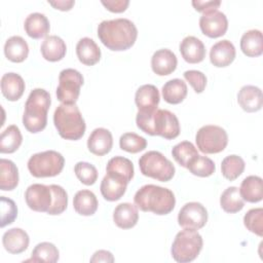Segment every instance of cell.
<instances>
[{
    "mask_svg": "<svg viewBox=\"0 0 263 263\" xmlns=\"http://www.w3.org/2000/svg\"><path fill=\"white\" fill-rule=\"evenodd\" d=\"M98 37L110 50L122 51L135 44L138 30L136 25L127 18L103 21L98 26Z\"/></svg>",
    "mask_w": 263,
    "mask_h": 263,
    "instance_id": "cell-1",
    "label": "cell"
},
{
    "mask_svg": "<svg viewBox=\"0 0 263 263\" xmlns=\"http://www.w3.org/2000/svg\"><path fill=\"white\" fill-rule=\"evenodd\" d=\"M137 126L150 136H160L173 140L180 134L178 117L165 109H157L153 113H137Z\"/></svg>",
    "mask_w": 263,
    "mask_h": 263,
    "instance_id": "cell-2",
    "label": "cell"
},
{
    "mask_svg": "<svg viewBox=\"0 0 263 263\" xmlns=\"http://www.w3.org/2000/svg\"><path fill=\"white\" fill-rule=\"evenodd\" d=\"M134 202L143 212H152L155 215H167L175 208L176 197L173 191L167 188L147 184L136 192Z\"/></svg>",
    "mask_w": 263,
    "mask_h": 263,
    "instance_id": "cell-3",
    "label": "cell"
},
{
    "mask_svg": "<svg viewBox=\"0 0 263 263\" xmlns=\"http://www.w3.org/2000/svg\"><path fill=\"white\" fill-rule=\"evenodd\" d=\"M50 95L43 88H34L28 96L23 115V124L32 134L43 130L47 124Z\"/></svg>",
    "mask_w": 263,
    "mask_h": 263,
    "instance_id": "cell-4",
    "label": "cell"
},
{
    "mask_svg": "<svg viewBox=\"0 0 263 263\" xmlns=\"http://www.w3.org/2000/svg\"><path fill=\"white\" fill-rule=\"evenodd\" d=\"M53 123L59 135L66 140L76 141L85 133V121L76 104H61L53 113Z\"/></svg>",
    "mask_w": 263,
    "mask_h": 263,
    "instance_id": "cell-5",
    "label": "cell"
},
{
    "mask_svg": "<svg viewBox=\"0 0 263 263\" xmlns=\"http://www.w3.org/2000/svg\"><path fill=\"white\" fill-rule=\"evenodd\" d=\"M202 246L203 240L197 230L184 229L176 234L171 248V254L175 261L188 263L199 255Z\"/></svg>",
    "mask_w": 263,
    "mask_h": 263,
    "instance_id": "cell-6",
    "label": "cell"
},
{
    "mask_svg": "<svg viewBox=\"0 0 263 263\" xmlns=\"http://www.w3.org/2000/svg\"><path fill=\"white\" fill-rule=\"evenodd\" d=\"M139 167L141 173L149 178L160 182H167L175 175V166L159 151H148L139 159Z\"/></svg>",
    "mask_w": 263,
    "mask_h": 263,
    "instance_id": "cell-7",
    "label": "cell"
},
{
    "mask_svg": "<svg viewBox=\"0 0 263 263\" xmlns=\"http://www.w3.org/2000/svg\"><path fill=\"white\" fill-rule=\"evenodd\" d=\"M64 156L54 150L33 154L28 160V170L36 178L58 176L64 168Z\"/></svg>",
    "mask_w": 263,
    "mask_h": 263,
    "instance_id": "cell-8",
    "label": "cell"
},
{
    "mask_svg": "<svg viewBox=\"0 0 263 263\" xmlns=\"http://www.w3.org/2000/svg\"><path fill=\"white\" fill-rule=\"evenodd\" d=\"M195 142L200 152L204 154H214L222 152L228 144V135L226 130L215 124L201 126L195 136Z\"/></svg>",
    "mask_w": 263,
    "mask_h": 263,
    "instance_id": "cell-9",
    "label": "cell"
},
{
    "mask_svg": "<svg viewBox=\"0 0 263 263\" xmlns=\"http://www.w3.org/2000/svg\"><path fill=\"white\" fill-rule=\"evenodd\" d=\"M83 81V76L79 71L72 68L62 70L59 75V86L57 87L58 100L62 104H76Z\"/></svg>",
    "mask_w": 263,
    "mask_h": 263,
    "instance_id": "cell-10",
    "label": "cell"
},
{
    "mask_svg": "<svg viewBox=\"0 0 263 263\" xmlns=\"http://www.w3.org/2000/svg\"><path fill=\"white\" fill-rule=\"evenodd\" d=\"M208 211L200 202L191 201L185 203L178 214V223L184 229L202 228L208 222Z\"/></svg>",
    "mask_w": 263,
    "mask_h": 263,
    "instance_id": "cell-11",
    "label": "cell"
},
{
    "mask_svg": "<svg viewBox=\"0 0 263 263\" xmlns=\"http://www.w3.org/2000/svg\"><path fill=\"white\" fill-rule=\"evenodd\" d=\"M27 205L40 213H47L53 203V191L50 185L32 184L25 192Z\"/></svg>",
    "mask_w": 263,
    "mask_h": 263,
    "instance_id": "cell-12",
    "label": "cell"
},
{
    "mask_svg": "<svg viewBox=\"0 0 263 263\" xmlns=\"http://www.w3.org/2000/svg\"><path fill=\"white\" fill-rule=\"evenodd\" d=\"M199 28L210 38L221 37L228 29L227 16L218 9L204 12L199 18Z\"/></svg>",
    "mask_w": 263,
    "mask_h": 263,
    "instance_id": "cell-13",
    "label": "cell"
},
{
    "mask_svg": "<svg viewBox=\"0 0 263 263\" xmlns=\"http://www.w3.org/2000/svg\"><path fill=\"white\" fill-rule=\"evenodd\" d=\"M159 101V90L153 84H144L140 86L135 95V103L139 112L142 113L155 112L157 110Z\"/></svg>",
    "mask_w": 263,
    "mask_h": 263,
    "instance_id": "cell-14",
    "label": "cell"
},
{
    "mask_svg": "<svg viewBox=\"0 0 263 263\" xmlns=\"http://www.w3.org/2000/svg\"><path fill=\"white\" fill-rule=\"evenodd\" d=\"M127 184V181L122 177L107 173L101 182V194L108 201H116L124 195Z\"/></svg>",
    "mask_w": 263,
    "mask_h": 263,
    "instance_id": "cell-15",
    "label": "cell"
},
{
    "mask_svg": "<svg viewBox=\"0 0 263 263\" xmlns=\"http://www.w3.org/2000/svg\"><path fill=\"white\" fill-rule=\"evenodd\" d=\"M113 146V137L109 129L95 128L87 139V148L95 155L103 156L109 153Z\"/></svg>",
    "mask_w": 263,
    "mask_h": 263,
    "instance_id": "cell-16",
    "label": "cell"
},
{
    "mask_svg": "<svg viewBox=\"0 0 263 263\" xmlns=\"http://www.w3.org/2000/svg\"><path fill=\"white\" fill-rule=\"evenodd\" d=\"M236 51L233 43L227 39L218 41L210 50V61L218 68L229 66L235 59Z\"/></svg>",
    "mask_w": 263,
    "mask_h": 263,
    "instance_id": "cell-17",
    "label": "cell"
},
{
    "mask_svg": "<svg viewBox=\"0 0 263 263\" xmlns=\"http://www.w3.org/2000/svg\"><path fill=\"white\" fill-rule=\"evenodd\" d=\"M177 64L178 60L176 54L167 48L156 50L151 58L152 71L159 76L172 74L176 70Z\"/></svg>",
    "mask_w": 263,
    "mask_h": 263,
    "instance_id": "cell-18",
    "label": "cell"
},
{
    "mask_svg": "<svg viewBox=\"0 0 263 263\" xmlns=\"http://www.w3.org/2000/svg\"><path fill=\"white\" fill-rule=\"evenodd\" d=\"M237 102L243 111L257 112L263 106L262 90L255 85H243L237 93Z\"/></svg>",
    "mask_w": 263,
    "mask_h": 263,
    "instance_id": "cell-19",
    "label": "cell"
},
{
    "mask_svg": "<svg viewBox=\"0 0 263 263\" xmlns=\"http://www.w3.org/2000/svg\"><path fill=\"white\" fill-rule=\"evenodd\" d=\"M183 59L189 64H197L205 58V47L200 39L194 36L185 37L179 46Z\"/></svg>",
    "mask_w": 263,
    "mask_h": 263,
    "instance_id": "cell-20",
    "label": "cell"
},
{
    "mask_svg": "<svg viewBox=\"0 0 263 263\" xmlns=\"http://www.w3.org/2000/svg\"><path fill=\"white\" fill-rule=\"evenodd\" d=\"M30 238L28 233L22 228H11L4 232L2 243L4 249L10 254H21L29 247Z\"/></svg>",
    "mask_w": 263,
    "mask_h": 263,
    "instance_id": "cell-21",
    "label": "cell"
},
{
    "mask_svg": "<svg viewBox=\"0 0 263 263\" xmlns=\"http://www.w3.org/2000/svg\"><path fill=\"white\" fill-rule=\"evenodd\" d=\"M1 91L2 95L11 102L21 99L25 91V81L23 77L16 73L9 72L3 74L1 77Z\"/></svg>",
    "mask_w": 263,
    "mask_h": 263,
    "instance_id": "cell-22",
    "label": "cell"
},
{
    "mask_svg": "<svg viewBox=\"0 0 263 263\" xmlns=\"http://www.w3.org/2000/svg\"><path fill=\"white\" fill-rule=\"evenodd\" d=\"M138 208L130 202L119 203L113 212V221L121 229L133 228L138 223Z\"/></svg>",
    "mask_w": 263,
    "mask_h": 263,
    "instance_id": "cell-23",
    "label": "cell"
},
{
    "mask_svg": "<svg viewBox=\"0 0 263 263\" xmlns=\"http://www.w3.org/2000/svg\"><path fill=\"white\" fill-rule=\"evenodd\" d=\"M24 28L29 37L33 39H40L49 33L50 24L45 14L33 12L26 17Z\"/></svg>",
    "mask_w": 263,
    "mask_h": 263,
    "instance_id": "cell-24",
    "label": "cell"
},
{
    "mask_svg": "<svg viewBox=\"0 0 263 263\" xmlns=\"http://www.w3.org/2000/svg\"><path fill=\"white\" fill-rule=\"evenodd\" d=\"M42 57L48 62H58L64 59L67 51L65 41L57 36L49 35L45 37L40 46Z\"/></svg>",
    "mask_w": 263,
    "mask_h": 263,
    "instance_id": "cell-25",
    "label": "cell"
},
{
    "mask_svg": "<svg viewBox=\"0 0 263 263\" xmlns=\"http://www.w3.org/2000/svg\"><path fill=\"white\" fill-rule=\"evenodd\" d=\"M76 54L80 63L93 66L101 59V49L91 38L83 37L77 42Z\"/></svg>",
    "mask_w": 263,
    "mask_h": 263,
    "instance_id": "cell-26",
    "label": "cell"
},
{
    "mask_svg": "<svg viewBox=\"0 0 263 263\" xmlns=\"http://www.w3.org/2000/svg\"><path fill=\"white\" fill-rule=\"evenodd\" d=\"M239 193L241 198L248 202H259L263 197L262 178L259 176H248L240 184Z\"/></svg>",
    "mask_w": 263,
    "mask_h": 263,
    "instance_id": "cell-27",
    "label": "cell"
},
{
    "mask_svg": "<svg viewBox=\"0 0 263 263\" xmlns=\"http://www.w3.org/2000/svg\"><path fill=\"white\" fill-rule=\"evenodd\" d=\"M98 199L96 194L87 189L76 192L73 198V206L77 214L81 216H91L98 210Z\"/></svg>",
    "mask_w": 263,
    "mask_h": 263,
    "instance_id": "cell-28",
    "label": "cell"
},
{
    "mask_svg": "<svg viewBox=\"0 0 263 263\" xmlns=\"http://www.w3.org/2000/svg\"><path fill=\"white\" fill-rule=\"evenodd\" d=\"M240 49L250 58L260 57L263 53V39L260 30H249L240 38Z\"/></svg>",
    "mask_w": 263,
    "mask_h": 263,
    "instance_id": "cell-29",
    "label": "cell"
},
{
    "mask_svg": "<svg viewBox=\"0 0 263 263\" xmlns=\"http://www.w3.org/2000/svg\"><path fill=\"white\" fill-rule=\"evenodd\" d=\"M5 57L13 63L24 62L29 54V45L21 36H11L4 44Z\"/></svg>",
    "mask_w": 263,
    "mask_h": 263,
    "instance_id": "cell-30",
    "label": "cell"
},
{
    "mask_svg": "<svg viewBox=\"0 0 263 263\" xmlns=\"http://www.w3.org/2000/svg\"><path fill=\"white\" fill-rule=\"evenodd\" d=\"M162 97L168 104L176 105L184 101L187 96V84L182 79L175 78L166 81L162 88Z\"/></svg>",
    "mask_w": 263,
    "mask_h": 263,
    "instance_id": "cell-31",
    "label": "cell"
},
{
    "mask_svg": "<svg viewBox=\"0 0 263 263\" xmlns=\"http://www.w3.org/2000/svg\"><path fill=\"white\" fill-rule=\"evenodd\" d=\"M18 184V170L13 161L6 158L0 159V189L13 190Z\"/></svg>",
    "mask_w": 263,
    "mask_h": 263,
    "instance_id": "cell-32",
    "label": "cell"
},
{
    "mask_svg": "<svg viewBox=\"0 0 263 263\" xmlns=\"http://www.w3.org/2000/svg\"><path fill=\"white\" fill-rule=\"evenodd\" d=\"M23 142V136L20 128L11 124L7 126L0 137V152L1 153H13L15 152Z\"/></svg>",
    "mask_w": 263,
    "mask_h": 263,
    "instance_id": "cell-33",
    "label": "cell"
},
{
    "mask_svg": "<svg viewBox=\"0 0 263 263\" xmlns=\"http://www.w3.org/2000/svg\"><path fill=\"white\" fill-rule=\"evenodd\" d=\"M220 205L224 212L234 214L242 210L245 200L241 198L239 189L235 186H230L223 191L220 197Z\"/></svg>",
    "mask_w": 263,
    "mask_h": 263,
    "instance_id": "cell-34",
    "label": "cell"
},
{
    "mask_svg": "<svg viewBox=\"0 0 263 263\" xmlns=\"http://www.w3.org/2000/svg\"><path fill=\"white\" fill-rule=\"evenodd\" d=\"M106 172L118 175L129 183L134 178L135 170L133 162L128 158L123 156H114L107 162Z\"/></svg>",
    "mask_w": 263,
    "mask_h": 263,
    "instance_id": "cell-35",
    "label": "cell"
},
{
    "mask_svg": "<svg viewBox=\"0 0 263 263\" xmlns=\"http://www.w3.org/2000/svg\"><path fill=\"white\" fill-rule=\"evenodd\" d=\"M60 253L58 248L48 241H43L33 249L31 258L27 261L33 262H46V263H54L59 260Z\"/></svg>",
    "mask_w": 263,
    "mask_h": 263,
    "instance_id": "cell-36",
    "label": "cell"
},
{
    "mask_svg": "<svg viewBox=\"0 0 263 263\" xmlns=\"http://www.w3.org/2000/svg\"><path fill=\"white\" fill-rule=\"evenodd\" d=\"M245 160L235 154L226 156L221 163V172L225 179L229 181H234L237 179L245 171Z\"/></svg>",
    "mask_w": 263,
    "mask_h": 263,
    "instance_id": "cell-37",
    "label": "cell"
},
{
    "mask_svg": "<svg viewBox=\"0 0 263 263\" xmlns=\"http://www.w3.org/2000/svg\"><path fill=\"white\" fill-rule=\"evenodd\" d=\"M172 155L181 166L187 167L188 163L198 155V151L191 142L182 141L173 147Z\"/></svg>",
    "mask_w": 263,
    "mask_h": 263,
    "instance_id": "cell-38",
    "label": "cell"
},
{
    "mask_svg": "<svg viewBox=\"0 0 263 263\" xmlns=\"http://www.w3.org/2000/svg\"><path fill=\"white\" fill-rule=\"evenodd\" d=\"M186 168H188L189 172L194 176L205 178L215 173L216 165L211 158L198 154L188 163Z\"/></svg>",
    "mask_w": 263,
    "mask_h": 263,
    "instance_id": "cell-39",
    "label": "cell"
},
{
    "mask_svg": "<svg viewBox=\"0 0 263 263\" xmlns=\"http://www.w3.org/2000/svg\"><path fill=\"white\" fill-rule=\"evenodd\" d=\"M119 146L126 152L138 153L147 147V141L135 133H124L119 138Z\"/></svg>",
    "mask_w": 263,
    "mask_h": 263,
    "instance_id": "cell-40",
    "label": "cell"
},
{
    "mask_svg": "<svg viewBox=\"0 0 263 263\" xmlns=\"http://www.w3.org/2000/svg\"><path fill=\"white\" fill-rule=\"evenodd\" d=\"M243 224L246 228L256 235L263 236V209H251L243 217Z\"/></svg>",
    "mask_w": 263,
    "mask_h": 263,
    "instance_id": "cell-41",
    "label": "cell"
},
{
    "mask_svg": "<svg viewBox=\"0 0 263 263\" xmlns=\"http://www.w3.org/2000/svg\"><path fill=\"white\" fill-rule=\"evenodd\" d=\"M74 172L78 180L84 185H93L98 180V171L96 166L89 162H77L74 166Z\"/></svg>",
    "mask_w": 263,
    "mask_h": 263,
    "instance_id": "cell-42",
    "label": "cell"
},
{
    "mask_svg": "<svg viewBox=\"0 0 263 263\" xmlns=\"http://www.w3.org/2000/svg\"><path fill=\"white\" fill-rule=\"evenodd\" d=\"M51 189L53 191V203L49 211L47 212L48 215H60L67 209L68 205V194L66 190L55 184H51Z\"/></svg>",
    "mask_w": 263,
    "mask_h": 263,
    "instance_id": "cell-43",
    "label": "cell"
},
{
    "mask_svg": "<svg viewBox=\"0 0 263 263\" xmlns=\"http://www.w3.org/2000/svg\"><path fill=\"white\" fill-rule=\"evenodd\" d=\"M1 227H5L14 222L17 217V206L15 202L5 196H1Z\"/></svg>",
    "mask_w": 263,
    "mask_h": 263,
    "instance_id": "cell-44",
    "label": "cell"
},
{
    "mask_svg": "<svg viewBox=\"0 0 263 263\" xmlns=\"http://www.w3.org/2000/svg\"><path fill=\"white\" fill-rule=\"evenodd\" d=\"M184 78L192 86L196 93H200L204 90L206 85L205 75L198 70H188L184 72Z\"/></svg>",
    "mask_w": 263,
    "mask_h": 263,
    "instance_id": "cell-45",
    "label": "cell"
},
{
    "mask_svg": "<svg viewBox=\"0 0 263 263\" xmlns=\"http://www.w3.org/2000/svg\"><path fill=\"white\" fill-rule=\"evenodd\" d=\"M101 3L112 12H123L126 10L129 1L128 0H102Z\"/></svg>",
    "mask_w": 263,
    "mask_h": 263,
    "instance_id": "cell-46",
    "label": "cell"
},
{
    "mask_svg": "<svg viewBox=\"0 0 263 263\" xmlns=\"http://www.w3.org/2000/svg\"><path fill=\"white\" fill-rule=\"evenodd\" d=\"M192 5L195 8V10L204 13L208 11L217 10V8L221 5V1H219V0H214V1L194 0V1H192Z\"/></svg>",
    "mask_w": 263,
    "mask_h": 263,
    "instance_id": "cell-47",
    "label": "cell"
},
{
    "mask_svg": "<svg viewBox=\"0 0 263 263\" xmlns=\"http://www.w3.org/2000/svg\"><path fill=\"white\" fill-rule=\"evenodd\" d=\"M90 262H114V257L111 252L106 251V250H99L93 253L92 257L90 258Z\"/></svg>",
    "mask_w": 263,
    "mask_h": 263,
    "instance_id": "cell-48",
    "label": "cell"
},
{
    "mask_svg": "<svg viewBox=\"0 0 263 263\" xmlns=\"http://www.w3.org/2000/svg\"><path fill=\"white\" fill-rule=\"evenodd\" d=\"M48 3L53 6L55 9L62 10V11H67L70 10L74 4L75 1L73 0H58V1H48Z\"/></svg>",
    "mask_w": 263,
    "mask_h": 263,
    "instance_id": "cell-49",
    "label": "cell"
}]
</instances>
